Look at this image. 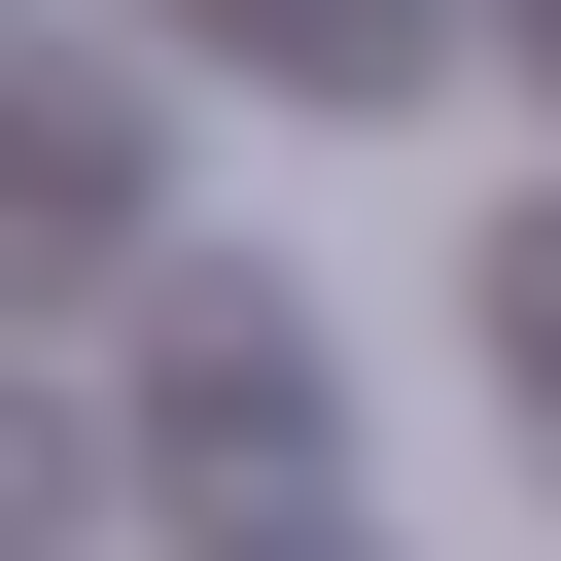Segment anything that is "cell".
Here are the masks:
<instances>
[{
	"mask_svg": "<svg viewBox=\"0 0 561 561\" xmlns=\"http://www.w3.org/2000/svg\"><path fill=\"white\" fill-rule=\"evenodd\" d=\"M105 245H140V105L35 70V105H0V280H105Z\"/></svg>",
	"mask_w": 561,
	"mask_h": 561,
	"instance_id": "cell-2",
	"label": "cell"
},
{
	"mask_svg": "<svg viewBox=\"0 0 561 561\" xmlns=\"http://www.w3.org/2000/svg\"><path fill=\"white\" fill-rule=\"evenodd\" d=\"M456 316H491V421H526V456H561V175H526V210H491V245H456Z\"/></svg>",
	"mask_w": 561,
	"mask_h": 561,
	"instance_id": "cell-4",
	"label": "cell"
},
{
	"mask_svg": "<svg viewBox=\"0 0 561 561\" xmlns=\"http://www.w3.org/2000/svg\"><path fill=\"white\" fill-rule=\"evenodd\" d=\"M140 421H175V491H316L351 456V386H316L280 280H140Z\"/></svg>",
	"mask_w": 561,
	"mask_h": 561,
	"instance_id": "cell-1",
	"label": "cell"
},
{
	"mask_svg": "<svg viewBox=\"0 0 561 561\" xmlns=\"http://www.w3.org/2000/svg\"><path fill=\"white\" fill-rule=\"evenodd\" d=\"M245 561H386V526H245Z\"/></svg>",
	"mask_w": 561,
	"mask_h": 561,
	"instance_id": "cell-5",
	"label": "cell"
},
{
	"mask_svg": "<svg viewBox=\"0 0 561 561\" xmlns=\"http://www.w3.org/2000/svg\"><path fill=\"white\" fill-rule=\"evenodd\" d=\"M210 70H280V105H421L456 0H210Z\"/></svg>",
	"mask_w": 561,
	"mask_h": 561,
	"instance_id": "cell-3",
	"label": "cell"
},
{
	"mask_svg": "<svg viewBox=\"0 0 561 561\" xmlns=\"http://www.w3.org/2000/svg\"><path fill=\"white\" fill-rule=\"evenodd\" d=\"M456 35H526V70H561V0H456Z\"/></svg>",
	"mask_w": 561,
	"mask_h": 561,
	"instance_id": "cell-6",
	"label": "cell"
}]
</instances>
